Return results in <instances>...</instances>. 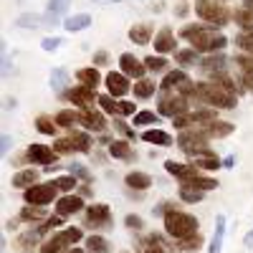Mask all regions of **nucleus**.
Masks as SVG:
<instances>
[{"label": "nucleus", "mask_w": 253, "mask_h": 253, "mask_svg": "<svg viewBox=\"0 0 253 253\" xmlns=\"http://www.w3.org/2000/svg\"><path fill=\"white\" fill-rule=\"evenodd\" d=\"M137 114V107H134V104L132 101H119V117H134Z\"/></svg>", "instance_id": "obj_50"}, {"label": "nucleus", "mask_w": 253, "mask_h": 253, "mask_svg": "<svg viewBox=\"0 0 253 253\" xmlns=\"http://www.w3.org/2000/svg\"><path fill=\"white\" fill-rule=\"evenodd\" d=\"M185 84H190V76L187 71L182 69H172V71H167L162 84H160V91H175V89H182Z\"/></svg>", "instance_id": "obj_13"}, {"label": "nucleus", "mask_w": 253, "mask_h": 253, "mask_svg": "<svg viewBox=\"0 0 253 253\" xmlns=\"http://www.w3.org/2000/svg\"><path fill=\"white\" fill-rule=\"evenodd\" d=\"M86 248H89V253H109V241L101 236H89Z\"/></svg>", "instance_id": "obj_37"}, {"label": "nucleus", "mask_w": 253, "mask_h": 253, "mask_svg": "<svg viewBox=\"0 0 253 253\" xmlns=\"http://www.w3.org/2000/svg\"><path fill=\"white\" fill-rule=\"evenodd\" d=\"M142 253H172V251L160 236H150L144 241V246H142Z\"/></svg>", "instance_id": "obj_29"}, {"label": "nucleus", "mask_w": 253, "mask_h": 253, "mask_svg": "<svg viewBox=\"0 0 253 253\" xmlns=\"http://www.w3.org/2000/svg\"><path fill=\"white\" fill-rule=\"evenodd\" d=\"M129 41H132V43H137V46H147L152 41V26H144V23L132 26L129 28Z\"/></svg>", "instance_id": "obj_23"}, {"label": "nucleus", "mask_w": 253, "mask_h": 253, "mask_svg": "<svg viewBox=\"0 0 253 253\" xmlns=\"http://www.w3.org/2000/svg\"><path fill=\"white\" fill-rule=\"evenodd\" d=\"M119 66H122V74L124 76H129V79H144V71H147V66H144V61H139L134 53H122L119 56Z\"/></svg>", "instance_id": "obj_10"}, {"label": "nucleus", "mask_w": 253, "mask_h": 253, "mask_svg": "<svg viewBox=\"0 0 253 253\" xmlns=\"http://www.w3.org/2000/svg\"><path fill=\"white\" fill-rule=\"evenodd\" d=\"M233 162H236V157L230 155V157H225V160H223V167H233Z\"/></svg>", "instance_id": "obj_59"}, {"label": "nucleus", "mask_w": 253, "mask_h": 253, "mask_svg": "<svg viewBox=\"0 0 253 253\" xmlns=\"http://www.w3.org/2000/svg\"><path fill=\"white\" fill-rule=\"evenodd\" d=\"M69 3H71V0H48L46 13H48V15H53V18H61L63 13L69 10Z\"/></svg>", "instance_id": "obj_42"}, {"label": "nucleus", "mask_w": 253, "mask_h": 253, "mask_svg": "<svg viewBox=\"0 0 253 253\" xmlns=\"http://www.w3.org/2000/svg\"><path fill=\"white\" fill-rule=\"evenodd\" d=\"M41 46H43V51L53 53V51L61 46V38H58V36H56V38H53V36H51V38H43V43H41Z\"/></svg>", "instance_id": "obj_53"}, {"label": "nucleus", "mask_w": 253, "mask_h": 253, "mask_svg": "<svg viewBox=\"0 0 253 253\" xmlns=\"http://www.w3.org/2000/svg\"><path fill=\"white\" fill-rule=\"evenodd\" d=\"M203 198H205V190L190 187V185H182V187H180V200H182V203H190V205H193V203H200Z\"/></svg>", "instance_id": "obj_31"}, {"label": "nucleus", "mask_w": 253, "mask_h": 253, "mask_svg": "<svg viewBox=\"0 0 253 253\" xmlns=\"http://www.w3.org/2000/svg\"><path fill=\"white\" fill-rule=\"evenodd\" d=\"M132 91H134L137 99H150V96L155 94V84H152L150 79H139L134 86H132Z\"/></svg>", "instance_id": "obj_32"}, {"label": "nucleus", "mask_w": 253, "mask_h": 253, "mask_svg": "<svg viewBox=\"0 0 253 253\" xmlns=\"http://www.w3.org/2000/svg\"><path fill=\"white\" fill-rule=\"evenodd\" d=\"M81 208H84V198H81V195H63V198L56 200V213L63 215V218L79 213Z\"/></svg>", "instance_id": "obj_15"}, {"label": "nucleus", "mask_w": 253, "mask_h": 253, "mask_svg": "<svg viewBox=\"0 0 253 253\" xmlns=\"http://www.w3.org/2000/svg\"><path fill=\"white\" fill-rule=\"evenodd\" d=\"M124 182H126V187L139 190V193H142V190H147V187H152V177L147 175V172H137V170L126 175V177H124Z\"/></svg>", "instance_id": "obj_25"}, {"label": "nucleus", "mask_w": 253, "mask_h": 253, "mask_svg": "<svg viewBox=\"0 0 253 253\" xmlns=\"http://www.w3.org/2000/svg\"><path fill=\"white\" fill-rule=\"evenodd\" d=\"M190 187H198V190H215L218 187V180L215 177H208V175H200V177H195L193 182H190Z\"/></svg>", "instance_id": "obj_43"}, {"label": "nucleus", "mask_w": 253, "mask_h": 253, "mask_svg": "<svg viewBox=\"0 0 253 253\" xmlns=\"http://www.w3.org/2000/svg\"><path fill=\"white\" fill-rule=\"evenodd\" d=\"M69 175H74V177H81L84 182H89L91 180V175H89V170L84 165H71V172Z\"/></svg>", "instance_id": "obj_51"}, {"label": "nucleus", "mask_w": 253, "mask_h": 253, "mask_svg": "<svg viewBox=\"0 0 253 253\" xmlns=\"http://www.w3.org/2000/svg\"><path fill=\"white\" fill-rule=\"evenodd\" d=\"M66 84H69V74L63 69H53L51 71V86H53V91H63V89H66Z\"/></svg>", "instance_id": "obj_40"}, {"label": "nucleus", "mask_w": 253, "mask_h": 253, "mask_svg": "<svg viewBox=\"0 0 253 253\" xmlns=\"http://www.w3.org/2000/svg\"><path fill=\"white\" fill-rule=\"evenodd\" d=\"M56 157H58V152L53 150V147H48V144H31L26 150V160L33 162V165L46 167V170H48V165L56 162Z\"/></svg>", "instance_id": "obj_6"}, {"label": "nucleus", "mask_w": 253, "mask_h": 253, "mask_svg": "<svg viewBox=\"0 0 253 253\" xmlns=\"http://www.w3.org/2000/svg\"><path fill=\"white\" fill-rule=\"evenodd\" d=\"M225 63H228V58L223 53H210L200 61V69L208 76H218V74H225Z\"/></svg>", "instance_id": "obj_16"}, {"label": "nucleus", "mask_w": 253, "mask_h": 253, "mask_svg": "<svg viewBox=\"0 0 253 253\" xmlns=\"http://www.w3.org/2000/svg\"><path fill=\"white\" fill-rule=\"evenodd\" d=\"M86 225H91V228H109L112 225V210H109V205H104V203L89 205L86 208Z\"/></svg>", "instance_id": "obj_9"}, {"label": "nucleus", "mask_w": 253, "mask_h": 253, "mask_svg": "<svg viewBox=\"0 0 253 253\" xmlns=\"http://www.w3.org/2000/svg\"><path fill=\"white\" fill-rule=\"evenodd\" d=\"M15 107H18V101L8 96V99H5V112H10V109H15Z\"/></svg>", "instance_id": "obj_58"}, {"label": "nucleus", "mask_w": 253, "mask_h": 253, "mask_svg": "<svg viewBox=\"0 0 253 253\" xmlns=\"http://www.w3.org/2000/svg\"><path fill=\"white\" fill-rule=\"evenodd\" d=\"M76 81L81 84V86L94 89V86H99L101 74H99V69H96V66H86V69H79V71H76Z\"/></svg>", "instance_id": "obj_21"}, {"label": "nucleus", "mask_w": 253, "mask_h": 253, "mask_svg": "<svg viewBox=\"0 0 253 253\" xmlns=\"http://www.w3.org/2000/svg\"><path fill=\"white\" fill-rule=\"evenodd\" d=\"M109 155H112L114 160H132V157H134L129 142H124V139H114V142H109Z\"/></svg>", "instance_id": "obj_26"}, {"label": "nucleus", "mask_w": 253, "mask_h": 253, "mask_svg": "<svg viewBox=\"0 0 253 253\" xmlns=\"http://www.w3.org/2000/svg\"><path fill=\"white\" fill-rule=\"evenodd\" d=\"M36 129H38L41 134L56 137V129H58V124H56V119H51V117H38V119H36Z\"/></svg>", "instance_id": "obj_33"}, {"label": "nucleus", "mask_w": 253, "mask_h": 253, "mask_svg": "<svg viewBox=\"0 0 253 253\" xmlns=\"http://www.w3.org/2000/svg\"><path fill=\"white\" fill-rule=\"evenodd\" d=\"M112 3H122V0H112Z\"/></svg>", "instance_id": "obj_64"}, {"label": "nucleus", "mask_w": 253, "mask_h": 253, "mask_svg": "<svg viewBox=\"0 0 253 253\" xmlns=\"http://www.w3.org/2000/svg\"><path fill=\"white\" fill-rule=\"evenodd\" d=\"M157 112L162 117H177V114L190 112V104L180 91H162L160 101H157Z\"/></svg>", "instance_id": "obj_4"}, {"label": "nucleus", "mask_w": 253, "mask_h": 253, "mask_svg": "<svg viewBox=\"0 0 253 253\" xmlns=\"http://www.w3.org/2000/svg\"><path fill=\"white\" fill-rule=\"evenodd\" d=\"M20 220H26V223H41V220H46V210L38 208V205H28V208L20 210Z\"/></svg>", "instance_id": "obj_30"}, {"label": "nucleus", "mask_w": 253, "mask_h": 253, "mask_svg": "<svg viewBox=\"0 0 253 253\" xmlns=\"http://www.w3.org/2000/svg\"><path fill=\"white\" fill-rule=\"evenodd\" d=\"M53 150H56L58 155H69V152H76V142H74L71 137H69V139H56Z\"/></svg>", "instance_id": "obj_46"}, {"label": "nucleus", "mask_w": 253, "mask_h": 253, "mask_svg": "<svg viewBox=\"0 0 253 253\" xmlns=\"http://www.w3.org/2000/svg\"><path fill=\"white\" fill-rule=\"evenodd\" d=\"M114 126H117V129H119V132H122L126 139H134V137H137V134H134V132H132V129H129V126H126L122 119H114Z\"/></svg>", "instance_id": "obj_54"}, {"label": "nucleus", "mask_w": 253, "mask_h": 253, "mask_svg": "<svg viewBox=\"0 0 253 253\" xmlns=\"http://www.w3.org/2000/svg\"><path fill=\"white\" fill-rule=\"evenodd\" d=\"M3 74H5V76L10 74V58H8V48H5V43H3Z\"/></svg>", "instance_id": "obj_56"}, {"label": "nucleus", "mask_w": 253, "mask_h": 253, "mask_svg": "<svg viewBox=\"0 0 253 253\" xmlns=\"http://www.w3.org/2000/svg\"><path fill=\"white\" fill-rule=\"evenodd\" d=\"M109 63V53L107 51H99V53H94V66L99 69V66H107Z\"/></svg>", "instance_id": "obj_55"}, {"label": "nucleus", "mask_w": 253, "mask_h": 253, "mask_svg": "<svg viewBox=\"0 0 253 253\" xmlns=\"http://www.w3.org/2000/svg\"><path fill=\"white\" fill-rule=\"evenodd\" d=\"M246 246H248V248H253V230H251V233L246 236Z\"/></svg>", "instance_id": "obj_60"}, {"label": "nucleus", "mask_w": 253, "mask_h": 253, "mask_svg": "<svg viewBox=\"0 0 253 253\" xmlns=\"http://www.w3.org/2000/svg\"><path fill=\"white\" fill-rule=\"evenodd\" d=\"M76 122H79V112L76 109H61L56 114V124L58 126H76Z\"/></svg>", "instance_id": "obj_36"}, {"label": "nucleus", "mask_w": 253, "mask_h": 253, "mask_svg": "<svg viewBox=\"0 0 253 253\" xmlns=\"http://www.w3.org/2000/svg\"><path fill=\"white\" fill-rule=\"evenodd\" d=\"M53 182H56V187L61 190V193H71L74 187H79V185H76V177H74V175H63V177H56Z\"/></svg>", "instance_id": "obj_45"}, {"label": "nucleus", "mask_w": 253, "mask_h": 253, "mask_svg": "<svg viewBox=\"0 0 253 253\" xmlns=\"http://www.w3.org/2000/svg\"><path fill=\"white\" fill-rule=\"evenodd\" d=\"M56 193H58V187L56 182H43V185H33V187H26V203L28 205H38V208H43V205H51L56 200Z\"/></svg>", "instance_id": "obj_5"}, {"label": "nucleus", "mask_w": 253, "mask_h": 253, "mask_svg": "<svg viewBox=\"0 0 253 253\" xmlns=\"http://www.w3.org/2000/svg\"><path fill=\"white\" fill-rule=\"evenodd\" d=\"M129 76H124L122 71H109L107 76H104V84H107V89H109V96H117L122 99L126 91H129V81H126Z\"/></svg>", "instance_id": "obj_11"}, {"label": "nucleus", "mask_w": 253, "mask_h": 253, "mask_svg": "<svg viewBox=\"0 0 253 253\" xmlns=\"http://www.w3.org/2000/svg\"><path fill=\"white\" fill-rule=\"evenodd\" d=\"M243 8H251L253 10V0H243Z\"/></svg>", "instance_id": "obj_63"}, {"label": "nucleus", "mask_w": 253, "mask_h": 253, "mask_svg": "<svg viewBox=\"0 0 253 253\" xmlns=\"http://www.w3.org/2000/svg\"><path fill=\"white\" fill-rule=\"evenodd\" d=\"M36 180H38V172L33 167H28V170H20L13 175V187H33Z\"/></svg>", "instance_id": "obj_28"}, {"label": "nucleus", "mask_w": 253, "mask_h": 253, "mask_svg": "<svg viewBox=\"0 0 253 253\" xmlns=\"http://www.w3.org/2000/svg\"><path fill=\"white\" fill-rule=\"evenodd\" d=\"M81 238H84V230H81V228H63L61 233L53 236V241H56L63 251H66L69 246H76Z\"/></svg>", "instance_id": "obj_18"}, {"label": "nucleus", "mask_w": 253, "mask_h": 253, "mask_svg": "<svg viewBox=\"0 0 253 253\" xmlns=\"http://www.w3.org/2000/svg\"><path fill=\"white\" fill-rule=\"evenodd\" d=\"M91 26V15L89 13H76L71 18L63 20V28H66L69 33H79V31H86Z\"/></svg>", "instance_id": "obj_20"}, {"label": "nucleus", "mask_w": 253, "mask_h": 253, "mask_svg": "<svg viewBox=\"0 0 253 253\" xmlns=\"http://www.w3.org/2000/svg\"><path fill=\"white\" fill-rule=\"evenodd\" d=\"M96 101H99V107L107 112V114H119V101H114V96H109V94H101V96H96Z\"/></svg>", "instance_id": "obj_41"}, {"label": "nucleus", "mask_w": 253, "mask_h": 253, "mask_svg": "<svg viewBox=\"0 0 253 253\" xmlns=\"http://www.w3.org/2000/svg\"><path fill=\"white\" fill-rule=\"evenodd\" d=\"M157 114L155 112H137L134 114V126H147V124H155Z\"/></svg>", "instance_id": "obj_47"}, {"label": "nucleus", "mask_w": 253, "mask_h": 253, "mask_svg": "<svg viewBox=\"0 0 253 253\" xmlns=\"http://www.w3.org/2000/svg\"><path fill=\"white\" fill-rule=\"evenodd\" d=\"M38 238H41V233H38V230H28V233H23V236H20V238H18V243H20V248H23V253H33L31 248H36Z\"/></svg>", "instance_id": "obj_39"}, {"label": "nucleus", "mask_w": 253, "mask_h": 253, "mask_svg": "<svg viewBox=\"0 0 253 253\" xmlns=\"http://www.w3.org/2000/svg\"><path fill=\"white\" fill-rule=\"evenodd\" d=\"M165 170L170 172L172 177H177L182 185H190L195 177L203 175L198 167H193V165H182V162H175V160H167V162H165Z\"/></svg>", "instance_id": "obj_8"}, {"label": "nucleus", "mask_w": 253, "mask_h": 253, "mask_svg": "<svg viewBox=\"0 0 253 253\" xmlns=\"http://www.w3.org/2000/svg\"><path fill=\"white\" fill-rule=\"evenodd\" d=\"M144 66H147V71H152V74H162V71H167L170 63L165 61V56H147Z\"/></svg>", "instance_id": "obj_35"}, {"label": "nucleus", "mask_w": 253, "mask_h": 253, "mask_svg": "<svg viewBox=\"0 0 253 253\" xmlns=\"http://www.w3.org/2000/svg\"><path fill=\"white\" fill-rule=\"evenodd\" d=\"M155 48H157V56H165V53H170V51L177 48V41H175V36H172L170 28L157 31V36H155Z\"/></svg>", "instance_id": "obj_17"}, {"label": "nucleus", "mask_w": 253, "mask_h": 253, "mask_svg": "<svg viewBox=\"0 0 253 253\" xmlns=\"http://www.w3.org/2000/svg\"><path fill=\"white\" fill-rule=\"evenodd\" d=\"M195 13H198V18H203L205 23H210V26H225L228 23V18H230V13L225 10V5H220L218 0H195Z\"/></svg>", "instance_id": "obj_3"}, {"label": "nucleus", "mask_w": 253, "mask_h": 253, "mask_svg": "<svg viewBox=\"0 0 253 253\" xmlns=\"http://www.w3.org/2000/svg\"><path fill=\"white\" fill-rule=\"evenodd\" d=\"M79 124L86 126L91 132H104L107 129V119H104L101 112L96 109H79Z\"/></svg>", "instance_id": "obj_12"}, {"label": "nucleus", "mask_w": 253, "mask_h": 253, "mask_svg": "<svg viewBox=\"0 0 253 253\" xmlns=\"http://www.w3.org/2000/svg\"><path fill=\"white\" fill-rule=\"evenodd\" d=\"M124 225L132 228V230H139V228H144V220H142L139 215H126V218H124Z\"/></svg>", "instance_id": "obj_52"}, {"label": "nucleus", "mask_w": 253, "mask_h": 253, "mask_svg": "<svg viewBox=\"0 0 253 253\" xmlns=\"http://www.w3.org/2000/svg\"><path fill=\"white\" fill-rule=\"evenodd\" d=\"M10 147H13V139H10L8 134H3V147H0V150H3V155L10 152Z\"/></svg>", "instance_id": "obj_57"}, {"label": "nucleus", "mask_w": 253, "mask_h": 253, "mask_svg": "<svg viewBox=\"0 0 253 253\" xmlns=\"http://www.w3.org/2000/svg\"><path fill=\"white\" fill-rule=\"evenodd\" d=\"M177 243H180L182 251H195V248L203 246V238H200V233H198V236H190V238H185V241H177Z\"/></svg>", "instance_id": "obj_49"}, {"label": "nucleus", "mask_w": 253, "mask_h": 253, "mask_svg": "<svg viewBox=\"0 0 253 253\" xmlns=\"http://www.w3.org/2000/svg\"><path fill=\"white\" fill-rule=\"evenodd\" d=\"M223 238H225V215H218L215 218V233H213V241L208 246V253H220Z\"/></svg>", "instance_id": "obj_24"}, {"label": "nucleus", "mask_w": 253, "mask_h": 253, "mask_svg": "<svg viewBox=\"0 0 253 253\" xmlns=\"http://www.w3.org/2000/svg\"><path fill=\"white\" fill-rule=\"evenodd\" d=\"M198 53H220L228 38L215 31V26H187L180 33Z\"/></svg>", "instance_id": "obj_1"}, {"label": "nucleus", "mask_w": 253, "mask_h": 253, "mask_svg": "<svg viewBox=\"0 0 253 253\" xmlns=\"http://www.w3.org/2000/svg\"><path fill=\"white\" fill-rule=\"evenodd\" d=\"M142 139L147 144H157V147H170L172 144V137L162 129H147V132H142Z\"/></svg>", "instance_id": "obj_27"}, {"label": "nucleus", "mask_w": 253, "mask_h": 253, "mask_svg": "<svg viewBox=\"0 0 253 253\" xmlns=\"http://www.w3.org/2000/svg\"><path fill=\"white\" fill-rule=\"evenodd\" d=\"M175 61H177V66H198V51L195 48L177 51L175 53Z\"/></svg>", "instance_id": "obj_34"}, {"label": "nucleus", "mask_w": 253, "mask_h": 253, "mask_svg": "<svg viewBox=\"0 0 253 253\" xmlns=\"http://www.w3.org/2000/svg\"><path fill=\"white\" fill-rule=\"evenodd\" d=\"M15 26H20V28H46V26H48V15L23 13V15L15 18Z\"/></svg>", "instance_id": "obj_19"}, {"label": "nucleus", "mask_w": 253, "mask_h": 253, "mask_svg": "<svg viewBox=\"0 0 253 253\" xmlns=\"http://www.w3.org/2000/svg\"><path fill=\"white\" fill-rule=\"evenodd\" d=\"M61 218H63V215H58V213H56L53 218H48V220H43V225H41V228H38V233H41V236H43V233H48V230H53V228H61V223H63Z\"/></svg>", "instance_id": "obj_48"}, {"label": "nucleus", "mask_w": 253, "mask_h": 253, "mask_svg": "<svg viewBox=\"0 0 253 253\" xmlns=\"http://www.w3.org/2000/svg\"><path fill=\"white\" fill-rule=\"evenodd\" d=\"M233 129H236V126L230 124V122H220V119H215L213 124H208V126H205V134H208L210 139H223V137H228V134H233Z\"/></svg>", "instance_id": "obj_22"}, {"label": "nucleus", "mask_w": 253, "mask_h": 253, "mask_svg": "<svg viewBox=\"0 0 253 253\" xmlns=\"http://www.w3.org/2000/svg\"><path fill=\"white\" fill-rule=\"evenodd\" d=\"M71 139L76 142V150H79V152H89V150H91V137H89V134L71 132Z\"/></svg>", "instance_id": "obj_44"}, {"label": "nucleus", "mask_w": 253, "mask_h": 253, "mask_svg": "<svg viewBox=\"0 0 253 253\" xmlns=\"http://www.w3.org/2000/svg\"><path fill=\"white\" fill-rule=\"evenodd\" d=\"M236 43H238V48H241L243 53L253 56V31H241V33L236 36Z\"/></svg>", "instance_id": "obj_38"}, {"label": "nucleus", "mask_w": 253, "mask_h": 253, "mask_svg": "<svg viewBox=\"0 0 253 253\" xmlns=\"http://www.w3.org/2000/svg\"><path fill=\"white\" fill-rule=\"evenodd\" d=\"M187 157H190V162H193V167H198V170H218V167L223 165L218 160V155L210 150L208 144L200 147V150H195V152H190Z\"/></svg>", "instance_id": "obj_7"}, {"label": "nucleus", "mask_w": 253, "mask_h": 253, "mask_svg": "<svg viewBox=\"0 0 253 253\" xmlns=\"http://www.w3.org/2000/svg\"><path fill=\"white\" fill-rule=\"evenodd\" d=\"M66 96L79 109H91V104H94V89H89V86H74V89H69Z\"/></svg>", "instance_id": "obj_14"}, {"label": "nucleus", "mask_w": 253, "mask_h": 253, "mask_svg": "<svg viewBox=\"0 0 253 253\" xmlns=\"http://www.w3.org/2000/svg\"><path fill=\"white\" fill-rule=\"evenodd\" d=\"M165 230H167V236H172L175 241H185L190 236L200 233V223H198L195 215L172 208L170 213H165Z\"/></svg>", "instance_id": "obj_2"}, {"label": "nucleus", "mask_w": 253, "mask_h": 253, "mask_svg": "<svg viewBox=\"0 0 253 253\" xmlns=\"http://www.w3.org/2000/svg\"><path fill=\"white\" fill-rule=\"evenodd\" d=\"M66 253H84V248H76V246H74V248H69Z\"/></svg>", "instance_id": "obj_62"}, {"label": "nucleus", "mask_w": 253, "mask_h": 253, "mask_svg": "<svg viewBox=\"0 0 253 253\" xmlns=\"http://www.w3.org/2000/svg\"><path fill=\"white\" fill-rule=\"evenodd\" d=\"M15 225H18V220H8V223H5V230H13Z\"/></svg>", "instance_id": "obj_61"}]
</instances>
